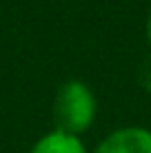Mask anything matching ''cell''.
I'll return each mask as SVG.
<instances>
[{"label": "cell", "mask_w": 151, "mask_h": 153, "mask_svg": "<svg viewBox=\"0 0 151 153\" xmlns=\"http://www.w3.org/2000/svg\"><path fill=\"white\" fill-rule=\"evenodd\" d=\"M51 115H54V129L78 138L87 133L98 115V100L91 87L82 80L62 82L56 91Z\"/></svg>", "instance_id": "cell-1"}, {"label": "cell", "mask_w": 151, "mask_h": 153, "mask_svg": "<svg viewBox=\"0 0 151 153\" xmlns=\"http://www.w3.org/2000/svg\"><path fill=\"white\" fill-rule=\"evenodd\" d=\"M91 153H151V131L144 126H120L105 135Z\"/></svg>", "instance_id": "cell-2"}, {"label": "cell", "mask_w": 151, "mask_h": 153, "mask_svg": "<svg viewBox=\"0 0 151 153\" xmlns=\"http://www.w3.org/2000/svg\"><path fill=\"white\" fill-rule=\"evenodd\" d=\"M29 153H89V151H87L82 138L54 129L49 133L40 135L29 149Z\"/></svg>", "instance_id": "cell-3"}, {"label": "cell", "mask_w": 151, "mask_h": 153, "mask_svg": "<svg viewBox=\"0 0 151 153\" xmlns=\"http://www.w3.org/2000/svg\"><path fill=\"white\" fill-rule=\"evenodd\" d=\"M140 84H142V89L147 93H151V53H149L147 60H144L142 69H140Z\"/></svg>", "instance_id": "cell-4"}, {"label": "cell", "mask_w": 151, "mask_h": 153, "mask_svg": "<svg viewBox=\"0 0 151 153\" xmlns=\"http://www.w3.org/2000/svg\"><path fill=\"white\" fill-rule=\"evenodd\" d=\"M147 42H149V47H151V11H149V16H147Z\"/></svg>", "instance_id": "cell-5"}]
</instances>
